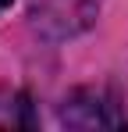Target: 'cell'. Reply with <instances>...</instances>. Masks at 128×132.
<instances>
[{
    "mask_svg": "<svg viewBox=\"0 0 128 132\" xmlns=\"http://www.w3.org/2000/svg\"><path fill=\"white\" fill-rule=\"evenodd\" d=\"M61 125L68 129H125L128 114L107 89H75L61 107Z\"/></svg>",
    "mask_w": 128,
    "mask_h": 132,
    "instance_id": "1",
    "label": "cell"
},
{
    "mask_svg": "<svg viewBox=\"0 0 128 132\" xmlns=\"http://www.w3.org/2000/svg\"><path fill=\"white\" fill-rule=\"evenodd\" d=\"M32 125H36V118H32L29 96L0 89V129H32Z\"/></svg>",
    "mask_w": 128,
    "mask_h": 132,
    "instance_id": "3",
    "label": "cell"
},
{
    "mask_svg": "<svg viewBox=\"0 0 128 132\" xmlns=\"http://www.w3.org/2000/svg\"><path fill=\"white\" fill-rule=\"evenodd\" d=\"M96 7H100V0H36V22H43V25L57 22L61 36H64V32L85 29L93 22Z\"/></svg>",
    "mask_w": 128,
    "mask_h": 132,
    "instance_id": "2",
    "label": "cell"
},
{
    "mask_svg": "<svg viewBox=\"0 0 128 132\" xmlns=\"http://www.w3.org/2000/svg\"><path fill=\"white\" fill-rule=\"evenodd\" d=\"M7 4H11V0H0V11H4V7H7Z\"/></svg>",
    "mask_w": 128,
    "mask_h": 132,
    "instance_id": "4",
    "label": "cell"
}]
</instances>
